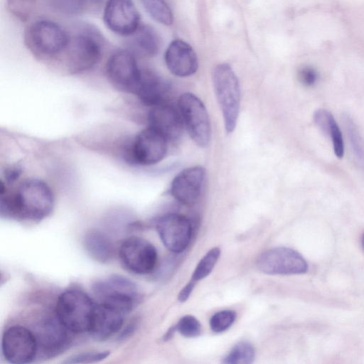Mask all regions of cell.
Here are the masks:
<instances>
[{"mask_svg": "<svg viewBox=\"0 0 364 364\" xmlns=\"http://www.w3.org/2000/svg\"><path fill=\"white\" fill-rule=\"evenodd\" d=\"M54 196L43 181L31 178L21 182L17 189L9 191L0 185V214L2 218L38 222L50 215Z\"/></svg>", "mask_w": 364, "mask_h": 364, "instance_id": "cell-1", "label": "cell"}, {"mask_svg": "<svg viewBox=\"0 0 364 364\" xmlns=\"http://www.w3.org/2000/svg\"><path fill=\"white\" fill-rule=\"evenodd\" d=\"M103 39L95 28L85 26L70 36L65 50L66 65L72 73H81L94 68L100 60Z\"/></svg>", "mask_w": 364, "mask_h": 364, "instance_id": "cell-2", "label": "cell"}, {"mask_svg": "<svg viewBox=\"0 0 364 364\" xmlns=\"http://www.w3.org/2000/svg\"><path fill=\"white\" fill-rule=\"evenodd\" d=\"M96 304L88 294L68 289L58 297L55 316L72 333L89 332Z\"/></svg>", "mask_w": 364, "mask_h": 364, "instance_id": "cell-3", "label": "cell"}, {"mask_svg": "<svg viewBox=\"0 0 364 364\" xmlns=\"http://www.w3.org/2000/svg\"><path fill=\"white\" fill-rule=\"evenodd\" d=\"M214 91L220 105L224 126L228 133L235 128L240 107V88L238 79L228 63L218 65L213 73Z\"/></svg>", "mask_w": 364, "mask_h": 364, "instance_id": "cell-4", "label": "cell"}, {"mask_svg": "<svg viewBox=\"0 0 364 364\" xmlns=\"http://www.w3.org/2000/svg\"><path fill=\"white\" fill-rule=\"evenodd\" d=\"M25 43L35 55L52 58L64 53L70 34L59 24L50 20H38L25 32Z\"/></svg>", "mask_w": 364, "mask_h": 364, "instance_id": "cell-5", "label": "cell"}, {"mask_svg": "<svg viewBox=\"0 0 364 364\" xmlns=\"http://www.w3.org/2000/svg\"><path fill=\"white\" fill-rule=\"evenodd\" d=\"M92 290L100 302L113 306L126 314L133 309L139 299L136 284L117 274L97 281Z\"/></svg>", "mask_w": 364, "mask_h": 364, "instance_id": "cell-6", "label": "cell"}, {"mask_svg": "<svg viewBox=\"0 0 364 364\" xmlns=\"http://www.w3.org/2000/svg\"><path fill=\"white\" fill-rule=\"evenodd\" d=\"M178 109L183 124L193 141L200 147L208 145L211 127L203 102L192 93H184L178 100Z\"/></svg>", "mask_w": 364, "mask_h": 364, "instance_id": "cell-7", "label": "cell"}, {"mask_svg": "<svg viewBox=\"0 0 364 364\" xmlns=\"http://www.w3.org/2000/svg\"><path fill=\"white\" fill-rule=\"evenodd\" d=\"M1 351L6 361L13 364L31 363L38 355L35 334L26 327H9L1 338Z\"/></svg>", "mask_w": 364, "mask_h": 364, "instance_id": "cell-8", "label": "cell"}, {"mask_svg": "<svg viewBox=\"0 0 364 364\" xmlns=\"http://www.w3.org/2000/svg\"><path fill=\"white\" fill-rule=\"evenodd\" d=\"M109 81L118 90L134 94L139 82L141 70L136 56L128 49L114 51L106 63Z\"/></svg>", "mask_w": 364, "mask_h": 364, "instance_id": "cell-9", "label": "cell"}, {"mask_svg": "<svg viewBox=\"0 0 364 364\" xmlns=\"http://www.w3.org/2000/svg\"><path fill=\"white\" fill-rule=\"evenodd\" d=\"M121 263L129 272L139 275L151 273L157 263V252L148 240L133 236L124 240L119 249Z\"/></svg>", "mask_w": 364, "mask_h": 364, "instance_id": "cell-10", "label": "cell"}, {"mask_svg": "<svg viewBox=\"0 0 364 364\" xmlns=\"http://www.w3.org/2000/svg\"><path fill=\"white\" fill-rule=\"evenodd\" d=\"M260 271L269 274H299L308 271V264L297 251L284 247L262 253L257 261Z\"/></svg>", "mask_w": 364, "mask_h": 364, "instance_id": "cell-11", "label": "cell"}, {"mask_svg": "<svg viewBox=\"0 0 364 364\" xmlns=\"http://www.w3.org/2000/svg\"><path fill=\"white\" fill-rule=\"evenodd\" d=\"M103 21L111 31L125 37L132 36L141 25L140 14L132 0H107Z\"/></svg>", "mask_w": 364, "mask_h": 364, "instance_id": "cell-12", "label": "cell"}, {"mask_svg": "<svg viewBox=\"0 0 364 364\" xmlns=\"http://www.w3.org/2000/svg\"><path fill=\"white\" fill-rule=\"evenodd\" d=\"M38 344V355L52 358L63 353L71 342L72 333L55 317L43 319L33 332Z\"/></svg>", "mask_w": 364, "mask_h": 364, "instance_id": "cell-13", "label": "cell"}, {"mask_svg": "<svg viewBox=\"0 0 364 364\" xmlns=\"http://www.w3.org/2000/svg\"><path fill=\"white\" fill-rule=\"evenodd\" d=\"M156 230L164 246L170 251L180 253L188 246L191 235V223L186 216L168 213L156 222Z\"/></svg>", "mask_w": 364, "mask_h": 364, "instance_id": "cell-14", "label": "cell"}, {"mask_svg": "<svg viewBox=\"0 0 364 364\" xmlns=\"http://www.w3.org/2000/svg\"><path fill=\"white\" fill-rule=\"evenodd\" d=\"M167 139L151 127L140 132L136 136L131 150L130 158L141 165H153L161 161L166 155Z\"/></svg>", "mask_w": 364, "mask_h": 364, "instance_id": "cell-15", "label": "cell"}, {"mask_svg": "<svg viewBox=\"0 0 364 364\" xmlns=\"http://www.w3.org/2000/svg\"><path fill=\"white\" fill-rule=\"evenodd\" d=\"M205 177L203 167L196 166L181 171L171 185L172 196L180 203L192 205L200 197Z\"/></svg>", "mask_w": 364, "mask_h": 364, "instance_id": "cell-16", "label": "cell"}, {"mask_svg": "<svg viewBox=\"0 0 364 364\" xmlns=\"http://www.w3.org/2000/svg\"><path fill=\"white\" fill-rule=\"evenodd\" d=\"M148 122L149 127L159 132L167 141H176L183 133L184 124L179 109L165 102L151 107Z\"/></svg>", "mask_w": 364, "mask_h": 364, "instance_id": "cell-17", "label": "cell"}, {"mask_svg": "<svg viewBox=\"0 0 364 364\" xmlns=\"http://www.w3.org/2000/svg\"><path fill=\"white\" fill-rule=\"evenodd\" d=\"M125 313L117 308L102 303L95 309L90 334L97 341H106L122 328Z\"/></svg>", "mask_w": 364, "mask_h": 364, "instance_id": "cell-18", "label": "cell"}, {"mask_svg": "<svg viewBox=\"0 0 364 364\" xmlns=\"http://www.w3.org/2000/svg\"><path fill=\"white\" fill-rule=\"evenodd\" d=\"M164 58L169 71L178 77L190 76L198 68V58L194 50L188 43L181 39H176L169 44Z\"/></svg>", "mask_w": 364, "mask_h": 364, "instance_id": "cell-19", "label": "cell"}, {"mask_svg": "<svg viewBox=\"0 0 364 364\" xmlns=\"http://www.w3.org/2000/svg\"><path fill=\"white\" fill-rule=\"evenodd\" d=\"M170 88V83L166 79L151 70H141L134 95L144 105L153 107L165 102Z\"/></svg>", "mask_w": 364, "mask_h": 364, "instance_id": "cell-20", "label": "cell"}, {"mask_svg": "<svg viewBox=\"0 0 364 364\" xmlns=\"http://www.w3.org/2000/svg\"><path fill=\"white\" fill-rule=\"evenodd\" d=\"M128 46V50L136 57L151 58L155 56L160 49L161 38L154 28L143 24L129 36Z\"/></svg>", "mask_w": 364, "mask_h": 364, "instance_id": "cell-21", "label": "cell"}, {"mask_svg": "<svg viewBox=\"0 0 364 364\" xmlns=\"http://www.w3.org/2000/svg\"><path fill=\"white\" fill-rule=\"evenodd\" d=\"M83 246L87 255L100 263L109 262L114 255V247L112 240L102 232L92 229L83 237Z\"/></svg>", "mask_w": 364, "mask_h": 364, "instance_id": "cell-22", "label": "cell"}, {"mask_svg": "<svg viewBox=\"0 0 364 364\" xmlns=\"http://www.w3.org/2000/svg\"><path fill=\"white\" fill-rule=\"evenodd\" d=\"M314 121L317 127L331 137L333 149L336 157L344 155V141L341 129L332 114L328 110L319 109L314 114Z\"/></svg>", "mask_w": 364, "mask_h": 364, "instance_id": "cell-23", "label": "cell"}, {"mask_svg": "<svg viewBox=\"0 0 364 364\" xmlns=\"http://www.w3.org/2000/svg\"><path fill=\"white\" fill-rule=\"evenodd\" d=\"M149 15L158 23L169 26L173 16L171 9L164 0H140Z\"/></svg>", "mask_w": 364, "mask_h": 364, "instance_id": "cell-24", "label": "cell"}, {"mask_svg": "<svg viewBox=\"0 0 364 364\" xmlns=\"http://www.w3.org/2000/svg\"><path fill=\"white\" fill-rule=\"evenodd\" d=\"M51 6L67 15H76L100 4L101 0H48Z\"/></svg>", "mask_w": 364, "mask_h": 364, "instance_id": "cell-25", "label": "cell"}, {"mask_svg": "<svg viewBox=\"0 0 364 364\" xmlns=\"http://www.w3.org/2000/svg\"><path fill=\"white\" fill-rule=\"evenodd\" d=\"M255 358L254 347L248 342L237 343L223 358V363L250 364Z\"/></svg>", "mask_w": 364, "mask_h": 364, "instance_id": "cell-26", "label": "cell"}, {"mask_svg": "<svg viewBox=\"0 0 364 364\" xmlns=\"http://www.w3.org/2000/svg\"><path fill=\"white\" fill-rule=\"evenodd\" d=\"M220 255V250L213 247L210 250L197 264L193 275L192 280L198 282L206 277L213 269Z\"/></svg>", "mask_w": 364, "mask_h": 364, "instance_id": "cell-27", "label": "cell"}, {"mask_svg": "<svg viewBox=\"0 0 364 364\" xmlns=\"http://www.w3.org/2000/svg\"><path fill=\"white\" fill-rule=\"evenodd\" d=\"M235 318V312L232 310H223L218 311L210 318V328L215 333L223 332L232 326Z\"/></svg>", "mask_w": 364, "mask_h": 364, "instance_id": "cell-28", "label": "cell"}, {"mask_svg": "<svg viewBox=\"0 0 364 364\" xmlns=\"http://www.w3.org/2000/svg\"><path fill=\"white\" fill-rule=\"evenodd\" d=\"M176 331L185 337L193 338L200 334L201 326L193 316L186 315L182 317L176 325Z\"/></svg>", "mask_w": 364, "mask_h": 364, "instance_id": "cell-29", "label": "cell"}, {"mask_svg": "<svg viewBox=\"0 0 364 364\" xmlns=\"http://www.w3.org/2000/svg\"><path fill=\"white\" fill-rule=\"evenodd\" d=\"M109 354V350L84 352L71 355L63 363L67 364L96 363L105 359Z\"/></svg>", "mask_w": 364, "mask_h": 364, "instance_id": "cell-30", "label": "cell"}, {"mask_svg": "<svg viewBox=\"0 0 364 364\" xmlns=\"http://www.w3.org/2000/svg\"><path fill=\"white\" fill-rule=\"evenodd\" d=\"M298 78L300 82L306 87L314 86L318 79V72L311 66H304L299 70Z\"/></svg>", "mask_w": 364, "mask_h": 364, "instance_id": "cell-31", "label": "cell"}, {"mask_svg": "<svg viewBox=\"0 0 364 364\" xmlns=\"http://www.w3.org/2000/svg\"><path fill=\"white\" fill-rule=\"evenodd\" d=\"M348 123V133L350 135V140L351 141V144L353 146L354 152L356 153V156L358 158L363 159L364 158V151L363 149V144L359 138V135H358L357 130L355 129L353 124L351 122Z\"/></svg>", "mask_w": 364, "mask_h": 364, "instance_id": "cell-32", "label": "cell"}, {"mask_svg": "<svg viewBox=\"0 0 364 364\" xmlns=\"http://www.w3.org/2000/svg\"><path fill=\"white\" fill-rule=\"evenodd\" d=\"M195 283L193 280H191L180 291L178 296V301L181 302L186 301L190 296L194 287Z\"/></svg>", "mask_w": 364, "mask_h": 364, "instance_id": "cell-33", "label": "cell"}, {"mask_svg": "<svg viewBox=\"0 0 364 364\" xmlns=\"http://www.w3.org/2000/svg\"><path fill=\"white\" fill-rule=\"evenodd\" d=\"M21 170L16 167H11L5 171L4 177L7 183L15 181L20 176Z\"/></svg>", "mask_w": 364, "mask_h": 364, "instance_id": "cell-34", "label": "cell"}, {"mask_svg": "<svg viewBox=\"0 0 364 364\" xmlns=\"http://www.w3.org/2000/svg\"><path fill=\"white\" fill-rule=\"evenodd\" d=\"M361 245H362V247H363V249L364 250V233H363V235L362 236V238H361Z\"/></svg>", "mask_w": 364, "mask_h": 364, "instance_id": "cell-35", "label": "cell"}]
</instances>
